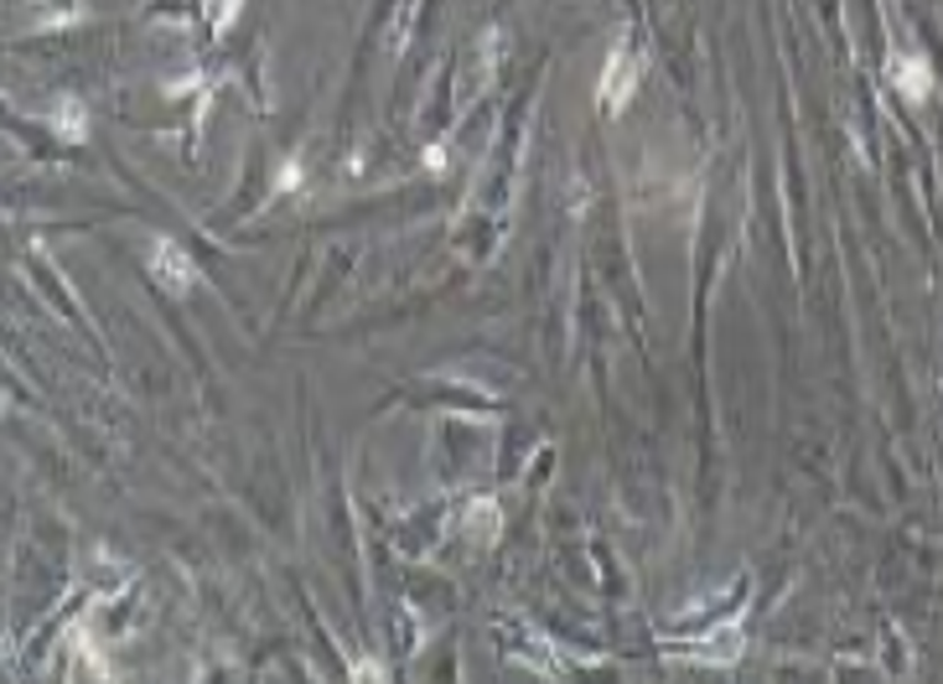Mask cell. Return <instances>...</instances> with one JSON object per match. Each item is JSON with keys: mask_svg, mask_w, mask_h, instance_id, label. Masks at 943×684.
I'll list each match as a JSON object with an SVG mask.
<instances>
[{"mask_svg": "<svg viewBox=\"0 0 943 684\" xmlns=\"http://www.w3.org/2000/svg\"><path fill=\"white\" fill-rule=\"evenodd\" d=\"M145 270H151V280H156L166 295H187L197 280H202L197 259L182 250L177 239H156V244L145 250Z\"/></svg>", "mask_w": 943, "mask_h": 684, "instance_id": "1", "label": "cell"}, {"mask_svg": "<svg viewBox=\"0 0 943 684\" xmlns=\"http://www.w3.org/2000/svg\"><path fill=\"white\" fill-rule=\"evenodd\" d=\"M638 79H643V58H638L632 47H617L607 58V68H602V89H596V94H602V109H607V115L628 109Z\"/></svg>", "mask_w": 943, "mask_h": 684, "instance_id": "2", "label": "cell"}, {"mask_svg": "<svg viewBox=\"0 0 943 684\" xmlns=\"http://www.w3.org/2000/svg\"><path fill=\"white\" fill-rule=\"evenodd\" d=\"M886 83H892L903 98L923 104V98L933 94V62H928L923 53H912V47H892V58H886Z\"/></svg>", "mask_w": 943, "mask_h": 684, "instance_id": "3", "label": "cell"}, {"mask_svg": "<svg viewBox=\"0 0 943 684\" xmlns=\"http://www.w3.org/2000/svg\"><path fill=\"white\" fill-rule=\"evenodd\" d=\"M742 648H747V638L736 633V623H721V627H710V638L689 644L685 653L700 659V664H731V659H742Z\"/></svg>", "mask_w": 943, "mask_h": 684, "instance_id": "4", "label": "cell"}, {"mask_svg": "<svg viewBox=\"0 0 943 684\" xmlns=\"http://www.w3.org/2000/svg\"><path fill=\"white\" fill-rule=\"evenodd\" d=\"M467 534L472 540H492L498 534V503H488V498L467 503Z\"/></svg>", "mask_w": 943, "mask_h": 684, "instance_id": "5", "label": "cell"}, {"mask_svg": "<svg viewBox=\"0 0 943 684\" xmlns=\"http://www.w3.org/2000/svg\"><path fill=\"white\" fill-rule=\"evenodd\" d=\"M353 684H389V674L379 659H353Z\"/></svg>", "mask_w": 943, "mask_h": 684, "instance_id": "6", "label": "cell"}, {"mask_svg": "<svg viewBox=\"0 0 943 684\" xmlns=\"http://www.w3.org/2000/svg\"><path fill=\"white\" fill-rule=\"evenodd\" d=\"M62 130H68V140H83V109L62 104Z\"/></svg>", "mask_w": 943, "mask_h": 684, "instance_id": "7", "label": "cell"}]
</instances>
